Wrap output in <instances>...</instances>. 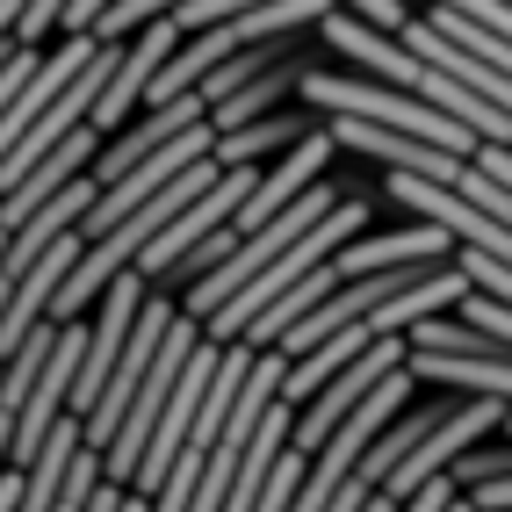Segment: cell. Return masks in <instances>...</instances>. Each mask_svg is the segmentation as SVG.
Segmentation results:
<instances>
[{"label":"cell","mask_w":512,"mask_h":512,"mask_svg":"<svg viewBox=\"0 0 512 512\" xmlns=\"http://www.w3.org/2000/svg\"><path fill=\"white\" fill-rule=\"evenodd\" d=\"M296 37H303V29H289V37H253V44H238L231 58H217L210 73H202V87H195V94L217 109V101H224V94H238V87H246L253 73H267V65H275V58H282Z\"/></svg>","instance_id":"14"},{"label":"cell","mask_w":512,"mask_h":512,"mask_svg":"<svg viewBox=\"0 0 512 512\" xmlns=\"http://www.w3.org/2000/svg\"><path fill=\"white\" fill-rule=\"evenodd\" d=\"M311 65H318V58H311V44L296 37L275 65H267V73H253L238 94H224L217 109H210V123H217V130H231V123H253V116H267V109H282L289 94H303V73H311Z\"/></svg>","instance_id":"8"},{"label":"cell","mask_w":512,"mask_h":512,"mask_svg":"<svg viewBox=\"0 0 512 512\" xmlns=\"http://www.w3.org/2000/svg\"><path fill=\"white\" fill-rule=\"evenodd\" d=\"M332 289H339V267L325 260V267H311V275H296V282H289L275 303H267V311H260L246 332H238V339H253V347H282V332H289L303 311H311V303H325Z\"/></svg>","instance_id":"13"},{"label":"cell","mask_w":512,"mask_h":512,"mask_svg":"<svg viewBox=\"0 0 512 512\" xmlns=\"http://www.w3.org/2000/svg\"><path fill=\"white\" fill-rule=\"evenodd\" d=\"M65 8H73V0H29L22 22H15V37L37 44V37H51V29H65Z\"/></svg>","instance_id":"17"},{"label":"cell","mask_w":512,"mask_h":512,"mask_svg":"<svg viewBox=\"0 0 512 512\" xmlns=\"http://www.w3.org/2000/svg\"><path fill=\"white\" fill-rule=\"evenodd\" d=\"M339 8H354V15L383 22V29H404V22H412V8H404V0H339Z\"/></svg>","instance_id":"22"},{"label":"cell","mask_w":512,"mask_h":512,"mask_svg":"<svg viewBox=\"0 0 512 512\" xmlns=\"http://www.w3.org/2000/svg\"><path fill=\"white\" fill-rule=\"evenodd\" d=\"M332 138L339 152H361L375 159L383 174H433V181H455L469 152L440 145V138H419V130H397V123H375V116H332Z\"/></svg>","instance_id":"3"},{"label":"cell","mask_w":512,"mask_h":512,"mask_svg":"<svg viewBox=\"0 0 512 512\" xmlns=\"http://www.w3.org/2000/svg\"><path fill=\"white\" fill-rule=\"evenodd\" d=\"M210 116V101L202 94H174V101H145V116L138 123H123V130H109V145L94 152V174L101 181H116V174H130L145 152H159L166 138H181L188 123H202Z\"/></svg>","instance_id":"6"},{"label":"cell","mask_w":512,"mask_h":512,"mask_svg":"<svg viewBox=\"0 0 512 512\" xmlns=\"http://www.w3.org/2000/svg\"><path fill=\"white\" fill-rule=\"evenodd\" d=\"M303 484H311V448H282V462L267 469V491H260V512H282V505H296L303 498Z\"/></svg>","instance_id":"15"},{"label":"cell","mask_w":512,"mask_h":512,"mask_svg":"<svg viewBox=\"0 0 512 512\" xmlns=\"http://www.w3.org/2000/svg\"><path fill=\"white\" fill-rule=\"evenodd\" d=\"M101 476H109V455H101L94 440H80V455H73V469H65V484H58V512H87Z\"/></svg>","instance_id":"16"},{"label":"cell","mask_w":512,"mask_h":512,"mask_svg":"<svg viewBox=\"0 0 512 512\" xmlns=\"http://www.w3.org/2000/svg\"><path fill=\"white\" fill-rule=\"evenodd\" d=\"M412 375L440 390H491L512 397V354H448V347H412Z\"/></svg>","instance_id":"11"},{"label":"cell","mask_w":512,"mask_h":512,"mask_svg":"<svg viewBox=\"0 0 512 512\" xmlns=\"http://www.w3.org/2000/svg\"><path fill=\"white\" fill-rule=\"evenodd\" d=\"M448 505H462V491H455V469L426 476V484L412 491V512H448Z\"/></svg>","instance_id":"18"},{"label":"cell","mask_w":512,"mask_h":512,"mask_svg":"<svg viewBox=\"0 0 512 512\" xmlns=\"http://www.w3.org/2000/svg\"><path fill=\"white\" fill-rule=\"evenodd\" d=\"M339 195H347V188H332V181L318 174L311 188H303V195L289 202V210H275V217H267L260 231H238V246H231V253L210 267V275H202V282L188 289V311H195V318L224 311V303H231L238 289H246V282L260 275V267H267V260H275V253H289V246H296V238L311 231V224H325V217L339 210Z\"/></svg>","instance_id":"1"},{"label":"cell","mask_w":512,"mask_h":512,"mask_svg":"<svg viewBox=\"0 0 512 512\" xmlns=\"http://www.w3.org/2000/svg\"><path fill=\"white\" fill-rule=\"evenodd\" d=\"M462 505H476V512H512V476H491V484H469V491H462Z\"/></svg>","instance_id":"20"},{"label":"cell","mask_w":512,"mask_h":512,"mask_svg":"<svg viewBox=\"0 0 512 512\" xmlns=\"http://www.w3.org/2000/svg\"><path fill=\"white\" fill-rule=\"evenodd\" d=\"M15 505H29V469L22 462L0 469V512H15Z\"/></svg>","instance_id":"23"},{"label":"cell","mask_w":512,"mask_h":512,"mask_svg":"<svg viewBox=\"0 0 512 512\" xmlns=\"http://www.w3.org/2000/svg\"><path fill=\"white\" fill-rule=\"evenodd\" d=\"M455 253V231L448 224H433L419 217L412 231H354L347 246L332 253L339 275H361V267H397V260H448Z\"/></svg>","instance_id":"7"},{"label":"cell","mask_w":512,"mask_h":512,"mask_svg":"<svg viewBox=\"0 0 512 512\" xmlns=\"http://www.w3.org/2000/svg\"><path fill=\"white\" fill-rule=\"evenodd\" d=\"M426 8H433V0H426ZM440 8H462V15L491 22V29H512V0H440Z\"/></svg>","instance_id":"21"},{"label":"cell","mask_w":512,"mask_h":512,"mask_svg":"<svg viewBox=\"0 0 512 512\" xmlns=\"http://www.w3.org/2000/svg\"><path fill=\"white\" fill-rule=\"evenodd\" d=\"M289 440H296V404H289V397H275V404H267V419L253 426V440H246V462H238V476H231V505H224V512H260L267 469L282 462Z\"/></svg>","instance_id":"10"},{"label":"cell","mask_w":512,"mask_h":512,"mask_svg":"<svg viewBox=\"0 0 512 512\" xmlns=\"http://www.w3.org/2000/svg\"><path fill=\"white\" fill-rule=\"evenodd\" d=\"M0 253H8V224H0Z\"/></svg>","instance_id":"24"},{"label":"cell","mask_w":512,"mask_h":512,"mask_svg":"<svg viewBox=\"0 0 512 512\" xmlns=\"http://www.w3.org/2000/svg\"><path fill=\"white\" fill-rule=\"evenodd\" d=\"M325 123V109H267V116H253V123H231V130H217V159L224 166H260V159H275V152H289L296 138H311V130Z\"/></svg>","instance_id":"9"},{"label":"cell","mask_w":512,"mask_h":512,"mask_svg":"<svg viewBox=\"0 0 512 512\" xmlns=\"http://www.w3.org/2000/svg\"><path fill=\"white\" fill-rule=\"evenodd\" d=\"M181 37H188L181 15H159V22H145V29H138V44H123L109 87H101V101H94V123H101V130H123V123H130V109H145V87L159 80V65L174 58V44H181Z\"/></svg>","instance_id":"4"},{"label":"cell","mask_w":512,"mask_h":512,"mask_svg":"<svg viewBox=\"0 0 512 512\" xmlns=\"http://www.w3.org/2000/svg\"><path fill=\"white\" fill-rule=\"evenodd\" d=\"M29 73H37V44H15V58L0 65V109H8V101L22 94V80H29Z\"/></svg>","instance_id":"19"},{"label":"cell","mask_w":512,"mask_h":512,"mask_svg":"<svg viewBox=\"0 0 512 512\" xmlns=\"http://www.w3.org/2000/svg\"><path fill=\"white\" fill-rule=\"evenodd\" d=\"M505 433H512V412H505Z\"/></svg>","instance_id":"25"},{"label":"cell","mask_w":512,"mask_h":512,"mask_svg":"<svg viewBox=\"0 0 512 512\" xmlns=\"http://www.w3.org/2000/svg\"><path fill=\"white\" fill-rule=\"evenodd\" d=\"M404 397H412V361H404V368H390L383 375V383H375L361 404H354V412L347 419H339L332 433H325V448L311 455V484H303V512H332V491H339V476H347L368 448H375V433H383L397 412H404Z\"/></svg>","instance_id":"2"},{"label":"cell","mask_w":512,"mask_h":512,"mask_svg":"<svg viewBox=\"0 0 512 512\" xmlns=\"http://www.w3.org/2000/svg\"><path fill=\"white\" fill-rule=\"evenodd\" d=\"M368 339H375V325L361 318V325H339V332H325L318 347L289 354V383H282V397H289V404H303L311 390H325L332 375H339V368H347V361H354V354L368 347Z\"/></svg>","instance_id":"12"},{"label":"cell","mask_w":512,"mask_h":512,"mask_svg":"<svg viewBox=\"0 0 512 512\" xmlns=\"http://www.w3.org/2000/svg\"><path fill=\"white\" fill-rule=\"evenodd\" d=\"M339 152V138H332V116L311 130V138H296L289 152H275V166H267V174H260V188L246 195V210H238L231 224L238 231H260L267 217H275V210H289V202L303 195V188H311L318 174H325V159Z\"/></svg>","instance_id":"5"}]
</instances>
